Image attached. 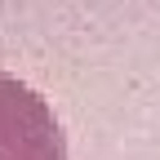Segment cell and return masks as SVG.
<instances>
[{
	"instance_id": "cell-1",
	"label": "cell",
	"mask_w": 160,
	"mask_h": 160,
	"mask_svg": "<svg viewBox=\"0 0 160 160\" xmlns=\"http://www.w3.org/2000/svg\"><path fill=\"white\" fill-rule=\"evenodd\" d=\"M0 160H67V133L49 98L0 71Z\"/></svg>"
}]
</instances>
